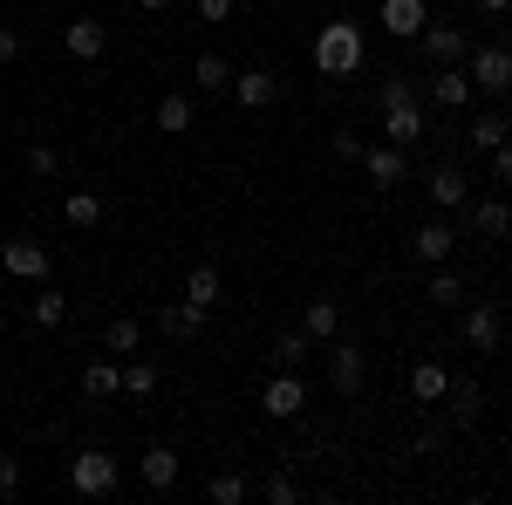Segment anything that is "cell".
I'll return each instance as SVG.
<instances>
[{"mask_svg": "<svg viewBox=\"0 0 512 505\" xmlns=\"http://www.w3.org/2000/svg\"><path fill=\"white\" fill-rule=\"evenodd\" d=\"M424 28H431V7H424V0H383V35L417 41Z\"/></svg>", "mask_w": 512, "mask_h": 505, "instance_id": "cell-15", "label": "cell"}, {"mask_svg": "<svg viewBox=\"0 0 512 505\" xmlns=\"http://www.w3.org/2000/svg\"><path fill=\"white\" fill-rule=\"evenodd\" d=\"M499 301H506V308H512V280H506V294H499Z\"/></svg>", "mask_w": 512, "mask_h": 505, "instance_id": "cell-46", "label": "cell"}, {"mask_svg": "<svg viewBox=\"0 0 512 505\" xmlns=\"http://www.w3.org/2000/svg\"><path fill=\"white\" fill-rule=\"evenodd\" d=\"M137 7H144V14H158V7H171V0H137Z\"/></svg>", "mask_w": 512, "mask_h": 505, "instance_id": "cell-45", "label": "cell"}, {"mask_svg": "<svg viewBox=\"0 0 512 505\" xmlns=\"http://www.w3.org/2000/svg\"><path fill=\"white\" fill-rule=\"evenodd\" d=\"M417 48L431 55V69H465V55H472V35H465V28H451V21H431V28L417 35Z\"/></svg>", "mask_w": 512, "mask_h": 505, "instance_id": "cell-9", "label": "cell"}, {"mask_svg": "<svg viewBox=\"0 0 512 505\" xmlns=\"http://www.w3.org/2000/svg\"><path fill=\"white\" fill-rule=\"evenodd\" d=\"M444 389H451V369H444L437 355H424V362L410 369V403H424V410H437V403H444Z\"/></svg>", "mask_w": 512, "mask_h": 505, "instance_id": "cell-19", "label": "cell"}, {"mask_svg": "<svg viewBox=\"0 0 512 505\" xmlns=\"http://www.w3.org/2000/svg\"><path fill=\"white\" fill-rule=\"evenodd\" d=\"M478 14H492V21H499V14H512V0H472Z\"/></svg>", "mask_w": 512, "mask_h": 505, "instance_id": "cell-44", "label": "cell"}, {"mask_svg": "<svg viewBox=\"0 0 512 505\" xmlns=\"http://www.w3.org/2000/svg\"><path fill=\"white\" fill-rule=\"evenodd\" d=\"M103 212H110V205H103L96 192H69V198H62V219H69L76 233H96V226H103Z\"/></svg>", "mask_w": 512, "mask_h": 505, "instance_id": "cell-28", "label": "cell"}, {"mask_svg": "<svg viewBox=\"0 0 512 505\" xmlns=\"http://www.w3.org/2000/svg\"><path fill=\"white\" fill-rule=\"evenodd\" d=\"M376 103H383V110H390V103H417V82H410V76H390L383 89H376Z\"/></svg>", "mask_w": 512, "mask_h": 505, "instance_id": "cell-37", "label": "cell"}, {"mask_svg": "<svg viewBox=\"0 0 512 505\" xmlns=\"http://www.w3.org/2000/svg\"><path fill=\"white\" fill-rule=\"evenodd\" d=\"M246 492H253L246 471H212V485H205V499H212V505H239Z\"/></svg>", "mask_w": 512, "mask_h": 505, "instance_id": "cell-31", "label": "cell"}, {"mask_svg": "<svg viewBox=\"0 0 512 505\" xmlns=\"http://www.w3.org/2000/svg\"><path fill=\"white\" fill-rule=\"evenodd\" d=\"M178 301H192V308H219V301H226V280H219V267H212V260H198L192 273H185V287H178Z\"/></svg>", "mask_w": 512, "mask_h": 505, "instance_id": "cell-16", "label": "cell"}, {"mask_svg": "<svg viewBox=\"0 0 512 505\" xmlns=\"http://www.w3.org/2000/svg\"><path fill=\"white\" fill-rule=\"evenodd\" d=\"M321 349H328V389H335V396H362V389H369V355L355 349V342L335 335V342H321Z\"/></svg>", "mask_w": 512, "mask_h": 505, "instance_id": "cell-5", "label": "cell"}, {"mask_svg": "<svg viewBox=\"0 0 512 505\" xmlns=\"http://www.w3.org/2000/svg\"><path fill=\"white\" fill-rule=\"evenodd\" d=\"M472 96H478V89H472V76H465V69H437V76H431V110H437V117L465 110Z\"/></svg>", "mask_w": 512, "mask_h": 505, "instance_id": "cell-17", "label": "cell"}, {"mask_svg": "<svg viewBox=\"0 0 512 505\" xmlns=\"http://www.w3.org/2000/svg\"><path fill=\"white\" fill-rule=\"evenodd\" d=\"M424 198H431V212H465V198H472V178H465V164L458 157H444L424 171Z\"/></svg>", "mask_w": 512, "mask_h": 505, "instance_id": "cell-6", "label": "cell"}, {"mask_svg": "<svg viewBox=\"0 0 512 505\" xmlns=\"http://www.w3.org/2000/svg\"><path fill=\"white\" fill-rule=\"evenodd\" d=\"M260 410L280 417V424H287V417H301V410H308V383H301V369H274L267 389H260Z\"/></svg>", "mask_w": 512, "mask_h": 505, "instance_id": "cell-8", "label": "cell"}, {"mask_svg": "<svg viewBox=\"0 0 512 505\" xmlns=\"http://www.w3.org/2000/svg\"><path fill=\"white\" fill-rule=\"evenodd\" d=\"M485 157H492V178H499V185H512V137L499 144V151H485Z\"/></svg>", "mask_w": 512, "mask_h": 505, "instance_id": "cell-40", "label": "cell"}, {"mask_svg": "<svg viewBox=\"0 0 512 505\" xmlns=\"http://www.w3.org/2000/svg\"><path fill=\"white\" fill-rule=\"evenodd\" d=\"M192 123H198V103L185 96V89H164V96H158V130H164V137H185Z\"/></svg>", "mask_w": 512, "mask_h": 505, "instance_id": "cell-24", "label": "cell"}, {"mask_svg": "<svg viewBox=\"0 0 512 505\" xmlns=\"http://www.w3.org/2000/svg\"><path fill=\"white\" fill-rule=\"evenodd\" d=\"M0 273H14V280H48L55 273V260H48V246L41 239H0Z\"/></svg>", "mask_w": 512, "mask_h": 505, "instance_id": "cell-10", "label": "cell"}, {"mask_svg": "<svg viewBox=\"0 0 512 505\" xmlns=\"http://www.w3.org/2000/svg\"><path fill=\"white\" fill-rule=\"evenodd\" d=\"M260 492H267L274 505H294V499H301V478H294V471H267V485H260Z\"/></svg>", "mask_w": 512, "mask_h": 505, "instance_id": "cell-35", "label": "cell"}, {"mask_svg": "<svg viewBox=\"0 0 512 505\" xmlns=\"http://www.w3.org/2000/svg\"><path fill=\"white\" fill-rule=\"evenodd\" d=\"M465 76H472L478 96H512V48H506V41H472Z\"/></svg>", "mask_w": 512, "mask_h": 505, "instance_id": "cell-2", "label": "cell"}, {"mask_svg": "<svg viewBox=\"0 0 512 505\" xmlns=\"http://www.w3.org/2000/svg\"><path fill=\"white\" fill-rule=\"evenodd\" d=\"M82 396H89V403H110V396H123V362H117L110 349L82 369Z\"/></svg>", "mask_w": 512, "mask_h": 505, "instance_id": "cell-18", "label": "cell"}, {"mask_svg": "<svg viewBox=\"0 0 512 505\" xmlns=\"http://www.w3.org/2000/svg\"><path fill=\"white\" fill-rule=\"evenodd\" d=\"M35 321H41V328H62V321H69V294L41 287V294H35Z\"/></svg>", "mask_w": 512, "mask_h": 505, "instance_id": "cell-33", "label": "cell"}, {"mask_svg": "<svg viewBox=\"0 0 512 505\" xmlns=\"http://www.w3.org/2000/svg\"><path fill=\"white\" fill-rule=\"evenodd\" d=\"M458 239H465V233H458V226H451V219L437 212V219H424V226L410 233V253H417L424 267H444V260L458 253Z\"/></svg>", "mask_w": 512, "mask_h": 505, "instance_id": "cell-11", "label": "cell"}, {"mask_svg": "<svg viewBox=\"0 0 512 505\" xmlns=\"http://www.w3.org/2000/svg\"><path fill=\"white\" fill-rule=\"evenodd\" d=\"M117 485H123V471H117L110 451H96V444H89V451L69 458V492H76V499H110Z\"/></svg>", "mask_w": 512, "mask_h": 505, "instance_id": "cell-4", "label": "cell"}, {"mask_svg": "<svg viewBox=\"0 0 512 505\" xmlns=\"http://www.w3.org/2000/svg\"><path fill=\"white\" fill-rule=\"evenodd\" d=\"M458 342L478 355H492L506 342V301H465L458 308Z\"/></svg>", "mask_w": 512, "mask_h": 505, "instance_id": "cell-3", "label": "cell"}, {"mask_svg": "<svg viewBox=\"0 0 512 505\" xmlns=\"http://www.w3.org/2000/svg\"><path fill=\"white\" fill-rule=\"evenodd\" d=\"M137 478H144L151 492H171V485H178V451H171V444H151V451L137 458Z\"/></svg>", "mask_w": 512, "mask_h": 505, "instance_id": "cell-23", "label": "cell"}, {"mask_svg": "<svg viewBox=\"0 0 512 505\" xmlns=\"http://www.w3.org/2000/svg\"><path fill=\"white\" fill-rule=\"evenodd\" d=\"M14 492H21V458L0 451V499H14Z\"/></svg>", "mask_w": 512, "mask_h": 505, "instance_id": "cell-38", "label": "cell"}, {"mask_svg": "<svg viewBox=\"0 0 512 505\" xmlns=\"http://www.w3.org/2000/svg\"><path fill=\"white\" fill-rule=\"evenodd\" d=\"M506 137H512V117H506V110H478V117L465 123V151H478V157L499 151Z\"/></svg>", "mask_w": 512, "mask_h": 505, "instance_id": "cell-21", "label": "cell"}, {"mask_svg": "<svg viewBox=\"0 0 512 505\" xmlns=\"http://www.w3.org/2000/svg\"><path fill=\"white\" fill-rule=\"evenodd\" d=\"M301 328L315 335V349H321V342H335V335H342V308H335V301H308Z\"/></svg>", "mask_w": 512, "mask_h": 505, "instance_id": "cell-30", "label": "cell"}, {"mask_svg": "<svg viewBox=\"0 0 512 505\" xmlns=\"http://www.w3.org/2000/svg\"><path fill=\"white\" fill-rule=\"evenodd\" d=\"M137 342H144V328H137L130 314H117V321L103 328V349H110V355H137Z\"/></svg>", "mask_w": 512, "mask_h": 505, "instance_id": "cell-32", "label": "cell"}, {"mask_svg": "<svg viewBox=\"0 0 512 505\" xmlns=\"http://www.w3.org/2000/svg\"><path fill=\"white\" fill-rule=\"evenodd\" d=\"M192 89L198 96H226V89H233V62H226V55H198L192 62Z\"/></svg>", "mask_w": 512, "mask_h": 505, "instance_id": "cell-27", "label": "cell"}, {"mask_svg": "<svg viewBox=\"0 0 512 505\" xmlns=\"http://www.w3.org/2000/svg\"><path fill=\"white\" fill-rule=\"evenodd\" d=\"M335 157H362V137L355 130H335Z\"/></svg>", "mask_w": 512, "mask_h": 505, "instance_id": "cell-43", "label": "cell"}, {"mask_svg": "<svg viewBox=\"0 0 512 505\" xmlns=\"http://www.w3.org/2000/svg\"><path fill=\"white\" fill-rule=\"evenodd\" d=\"M362 55H369V41H362L355 21H328V28L315 35V69H321V76H355Z\"/></svg>", "mask_w": 512, "mask_h": 505, "instance_id": "cell-1", "label": "cell"}, {"mask_svg": "<svg viewBox=\"0 0 512 505\" xmlns=\"http://www.w3.org/2000/svg\"><path fill=\"white\" fill-rule=\"evenodd\" d=\"M472 239H512V205L506 198H465V226Z\"/></svg>", "mask_w": 512, "mask_h": 505, "instance_id": "cell-12", "label": "cell"}, {"mask_svg": "<svg viewBox=\"0 0 512 505\" xmlns=\"http://www.w3.org/2000/svg\"><path fill=\"white\" fill-rule=\"evenodd\" d=\"M444 410H451V424H478V417H485V389H478L472 376H451V389H444Z\"/></svg>", "mask_w": 512, "mask_h": 505, "instance_id": "cell-22", "label": "cell"}, {"mask_svg": "<svg viewBox=\"0 0 512 505\" xmlns=\"http://www.w3.org/2000/svg\"><path fill=\"white\" fill-rule=\"evenodd\" d=\"M198 21H233V0H198Z\"/></svg>", "mask_w": 512, "mask_h": 505, "instance_id": "cell-42", "label": "cell"}, {"mask_svg": "<svg viewBox=\"0 0 512 505\" xmlns=\"http://www.w3.org/2000/svg\"><path fill=\"white\" fill-rule=\"evenodd\" d=\"M233 96L246 110H267V103H280V76L274 69H233Z\"/></svg>", "mask_w": 512, "mask_h": 505, "instance_id": "cell-20", "label": "cell"}, {"mask_svg": "<svg viewBox=\"0 0 512 505\" xmlns=\"http://www.w3.org/2000/svg\"><path fill=\"white\" fill-rule=\"evenodd\" d=\"M355 164L369 171V185H376V192H396V185L410 178V151H403V144H390V137H383V144H362V157H355Z\"/></svg>", "mask_w": 512, "mask_h": 505, "instance_id": "cell-7", "label": "cell"}, {"mask_svg": "<svg viewBox=\"0 0 512 505\" xmlns=\"http://www.w3.org/2000/svg\"><path fill=\"white\" fill-rule=\"evenodd\" d=\"M21 62V28H0V69Z\"/></svg>", "mask_w": 512, "mask_h": 505, "instance_id": "cell-41", "label": "cell"}, {"mask_svg": "<svg viewBox=\"0 0 512 505\" xmlns=\"http://www.w3.org/2000/svg\"><path fill=\"white\" fill-rule=\"evenodd\" d=\"M62 48H69L76 62H103V55H110V21H96V14H76V21L62 28Z\"/></svg>", "mask_w": 512, "mask_h": 505, "instance_id": "cell-13", "label": "cell"}, {"mask_svg": "<svg viewBox=\"0 0 512 505\" xmlns=\"http://www.w3.org/2000/svg\"><path fill=\"white\" fill-rule=\"evenodd\" d=\"M308 355H315V335L308 328H280L274 335V369H301Z\"/></svg>", "mask_w": 512, "mask_h": 505, "instance_id": "cell-29", "label": "cell"}, {"mask_svg": "<svg viewBox=\"0 0 512 505\" xmlns=\"http://www.w3.org/2000/svg\"><path fill=\"white\" fill-rule=\"evenodd\" d=\"M28 171H35V178H55V171H62V151H55V144H28Z\"/></svg>", "mask_w": 512, "mask_h": 505, "instance_id": "cell-36", "label": "cell"}, {"mask_svg": "<svg viewBox=\"0 0 512 505\" xmlns=\"http://www.w3.org/2000/svg\"><path fill=\"white\" fill-rule=\"evenodd\" d=\"M123 396H158V369L151 362H123Z\"/></svg>", "mask_w": 512, "mask_h": 505, "instance_id": "cell-34", "label": "cell"}, {"mask_svg": "<svg viewBox=\"0 0 512 505\" xmlns=\"http://www.w3.org/2000/svg\"><path fill=\"white\" fill-rule=\"evenodd\" d=\"M424 130H431V110H424V103H390V110H383V137L403 144V151L424 144Z\"/></svg>", "mask_w": 512, "mask_h": 505, "instance_id": "cell-14", "label": "cell"}, {"mask_svg": "<svg viewBox=\"0 0 512 505\" xmlns=\"http://www.w3.org/2000/svg\"><path fill=\"white\" fill-rule=\"evenodd\" d=\"M506 48H512V35H506Z\"/></svg>", "mask_w": 512, "mask_h": 505, "instance_id": "cell-47", "label": "cell"}, {"mask_svg": "<svg viewBox=\"0 0 512 505\" xmlns=\"http://www.w3.org/2000/svg\"><path fill=\"white\" fill-rule=\"evenodd\" d=\"M424 294H431V308H444V314H458L465 308V273H451V267H431V280H424Z\"/></svg>", "mask_w": 512, "mask_h": 505, "instance_id": "cell-26", "label": "cell"}, {"mask_svg": "<svg viewBox=\"0 0 512 505\" xmlns=\"http://www.w3.org/2000/svg\"><path fill=\"white\" fill-rule=\"evenodd\" d=\"M158 328H164V335H178V342H198V335H205V308H192V301H164Z\"/></svg>", "mask_w": 512, "mask_h": 505, "instance_id": "cell-25", "label": "cell"}, {"mask_svg": "<svg viewBox=\"0 0 512 505\" xmlns=\"http://www.w3.org/2000/svg\"><path fill=\"white\" fill-rule=\"evenodd\" d=\"M444 444H451V430H444V424L424 430V437H417V458H444Z\"/></svg>", "mask_w": 512, "mask_h": 505, "instance_id": "cell-39", "label": "cell"}]
</instances>
